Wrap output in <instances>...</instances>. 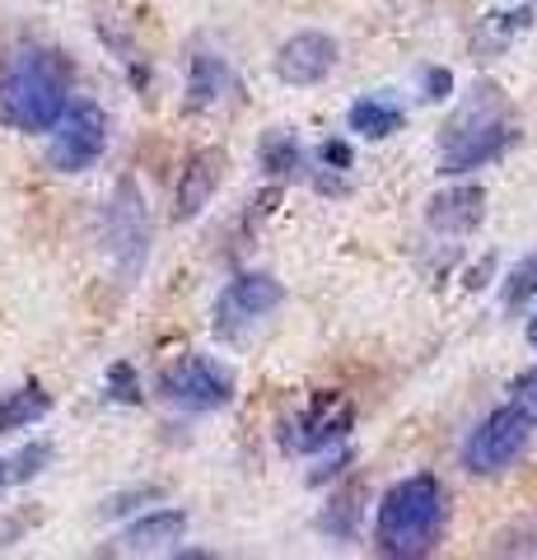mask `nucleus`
Instances as JSON below:
<instances>
[{"instance_id":"f257e3e1","label":"nucleus","mask_w":537,"mask_h":560,"mask_svg":"<svg viewBox=\"0 0 537 560\" xmlns=\"http://www.w3.org/2000/svg\"><path fill=\"white\" fill-rule=\"evenodd\" d=\"M75 90V66L61 47L24 43L0 61V127L47 136Z\"/></svg>"},{"instance_id":"f03ea898","label":"nucleus","mask_w":537,"mask_h":560,"mask_svg":"<svg viewBox=\"0 0 537 560\" xmlns=\"http://www.w3.org/2000/svg\"><path fill=\"white\" fill-rule=\"evenodd\" d=\"M440 528H444V486L430 471H416V477L397 481L384 495V504H378L374 547L378 556L416 560L435 551Z\"/></svg>"},{"instance_id":"7ed1b4c3","label":"nucleus","mask_w":537,"mask_h":560,"mask_svg":"<svg viewBox=\"0 0 537 560\" xmlns=\"http://www.w3.org/2000/svg\"><path fill=\"white\" fill-rule=\"evenodd\" d=\"M514 145V127L505 121V103H500L495 84H477L472 103L444 127L440 140V173L448 178H463L472 168L495 164L500 154Z\"/></svg>"},{"instance_id":"20e7f679","label":"nucleus","mask_w":537,"mask_h":560,"mask_svg":"<svg viewBox=\"0 0 537 560\" xmlns=\"http://www.w3.org/2000/svg\"><path fill=\"white\" fill-rule=\"evenodd\" d=\"M103 243H108V257H113V271L122 285H136L150 261V210L141 187L131 178H122L113 187V201L103 210Z\"/></svg>"},{"instance_id":"39448f33","label":"nucleus","mask_w":537,"mask_h":560,"mask_svg":"<svg viewBox=\"0 0 537 560\" xmlns=\"http://www.w3.org/2000/svg\"><path fill=\"white\" fill-rule=\"evenodd\" d=\"M103 150H108V113L90 98H71L61 121L51 127L47 168L51 173H84L103 160Z\"/></svg>"},{"instance_id":"423d86ee","label":"nucleus","mask_w":537,"mask_h":560,"mask_svg":"<svg viewBox=\"0 0 537 560\" xmlns=\"http://www.w3.org/2000/svg\"><path fill=\"white\" fill-rule=\"evenodd\" d=\"M528 440H533V420L518 411L514 401H505V407H495L472 430V440L463 444V467L472 471V477H500V471H510L524 458Z\"/></svg>"},{"instance_id":"0eeeda50","label":"nucleus","mask_w":537,"mask_h":560,"mask_svg":"<svg viewBox=\"0 0 537 560\" xmlns=\"http://www.w3.org/2000/svg\"><path fill=\"white\" fill-rule=\"evenodd\" d=\"M160 397L183 411H224L234 401V374L211 355H178L160 370Z\"/></svg>"},{"instance_id":"6e6552de","label":"nucleus","mask_w":537,"mask_h":560,"mask_svg":"<svg viewBox=\"0 0 537 560\" xmlns=\"http://www.w3.org/2000/svg\"><path fill=\"white\" fill-rule=\"evenodd\" d=\"M355 430V401L341 393H318L308 407L281 425V448L290 453H323Z\"/></svg>"},{"instance_id":"1a4fd4ad","label":"nucleus","mask_w":537,"mask_h":560,"mask_svg":"<svg viewBox=\"0 0 537 560\" xmlns=\"http://www.w3.org/2000/svg\"><path fill=\"white\" fill-rule=\"evenodd\" d=\"M281 300H285V290L276 276H267V271L234 276L215 300V331L220 337H238V331L253 327L257 318H267L271 308H281Z\"/></svg>"},{"instance_id":"9d476101","label":"nucleus","mask_w":537,"mask_h":560,"mask_svg":"<svg viewBox=\"0 0 537 560\" xmlns=\"http://www.w3.org/2000/svg\"><path fill=\"white\" fill-rule=\"evenodd\" d=\"M337 57H341V47H337L332 33L308 28V33H294V38H285L276 47L271 70L281 84H290V90H314V84H323L337 70Z\"/></svg>"},{"instance_id":"9b49d317","label":"nucleus","mask_w":537,"mask_h":560,"mask_svg":"<svg viewBox=\"0 0 537 560\" xmlns=\"http://www.w3.org/2000/svg\"><path fill=\"white\" fill-rule=\"evenodd\" d=\"M224 183V150L206 145V150H192L187 164L178 173V187H173V224H192L211 197Z\"/></svg>"},{"instance_id":"f8f14e48","label":"nucleus","mask_w":537,"mask_h":560,"mask_svg":"<svg viewBox=\"0 0 537 560\" xmlns=\"http://www.w3.org/2000/svg\"><path fill=\"white\" fill-rule=\"evenodd\" d=\"M481 220H487V187H477V183H458L448 191H435L430 206H425V224H430V230L454 234V238L481 230Z\"/></svg>"},{"instance_id":"ddd939ff","label":"nucleus","mask_w":537,"mask_h":560,"mask_svg":"<svg viewBox=\"0 0 537 560\" xmlns=\"http://www.w3.org/2000/svg\"><path fill=\"white\" fill-rule=\"evenodd\" d=\"M183 537H187V514H183V510H150V514L131 518L127 528L117 533L113 551H131V556H145V551H173Z\"/></svg>"},{"instance_id":"4468645a","label":"nucleus","mask_w":537,"mask_h":560,"mask_svg":"<svg viewBox=\"0 0 537 560\" xmlns=\"http://www.w3.org/2000/svg\"><path fill=\"white\" fill-rule=\"evenodd\" d=\"M230 61L220 57V51H192V61H187V98L183 108L187 113H211L215 103L230 94Z\"/></svg>"},{"instance_id":"2eb2a0df","label":"nucleus","mask_w":537,"mask_h":560,"mask_svg":"<svg viewBox=\"0 0 537 560\" xmlns=\"http://www.w3.org/2000/svg\"><path fill=\"white\" fill-rule=\"evenodd\" d=\"M51 411V393L43 383H20V388L0 393V434H14V430H28Z\"/></svg>"},{"instance_id":"dca6fc26","label":"nucleus","mask_w":537,"mask_h":560,"mask_svg":"<svg viewBox=\"0 0 537 560\" xmlns=\"http://www.w3.org/2000/svg\"><path fill=\"white\" fill-rule=\"evenodd\" d=\"M257 164H262V173L267 178H276V183H290L294 173L304 168V145H300V136H294L290 127H271L267 136H262V145H257Z\"/></svg>"},{"instance_id":"f3484780","label":"nucleus","mask_w":537,"mask_h":560,"mask_svg":"<svg viewBox=\"0 0 537 560\" xmlns=\"http://www.w3.org/2000/svg\"><path fill=\"white\" fill-rule=\"evenodd\" d=\"M346 121H351V131H360L365 140H388L393 131H402V121H407V113L397 108V103H388V98H360V103H351V113H346Z\"/></svg>"},{"instance_id":"a211bd4d","label":"nucleus","mask_w":537,"mask_h":560,"mask_svg":"<svg viewBox=\"0 0 537 560\" xmlns=\"http://www.w3.org/2000/svg\"><path fill=\"white\" fill-rule=\"evenodd\" d=\"M533 28V5H514V10H495L481 20L477 28V47L481 51H505L518 33H528Z\"/></svg>"},{"instance_id":"6ab92c4d","label":"nucleus","mask_w":537,"mask_h":560,"mask_svg":"<svg viewBox=\"0 0 537 560\" xmlns=\"http://www.w3.org/2000/svg\"><path fill=\"white\" fill-rule=\"evenodd\" d=\"M360 495H365L360 486H346V490L332 495V504H323L318 528L332 541H355V533H360Z\"/></svg>"},{"instance_id":"aec40b11","label":"nucleus","mask_w":537,"mask_h":560,"mask_svg":"<svg viewBox=\"0 0 537 560\" xmlns=\"http://www.w3.org/2000/svg\"><path fill=\"white\" fill-rule=\"evenodd\" d=\"M533 294H537V248L528 257H518L514 267L500 276V308L514 313V308H524Z\"/></svg>"},{"instance_id":"412c9836","label":"nucleus","mask_w":537,"mask_h":560,"mask_svg":"<svg viewBox=\"0 0 537 560\" xmlns=\"http://www.w3.org/2000/svg\"><path fill=\"white\" fill-rule=\"evenodd\" d=\"M103 393H108V401H117V407H141L145 393H141V374H136L131 360H113L108 374H103Z\"/></svg>"},{"instance_id":"4be33fe9","label":"nucleus","mask_w":537,"mask_h":560,"mask_svg":"<svg viewBox=\"0 0 537 560\" xmlns=\"http://www.w3.org/2000/svg\"><path fill=\"white\" fill-rule=\"evenodd\" d=\"M51 458H57V448H51V440H33V444H24L14 458H5L10 463V486H28L33 477H43V471L51 467Z\"/></svg>"},{"instance_id":"5701e85b","label":"nucleus","mask_w":537,"mask_h":560,"mask_svg":"<svg viewBox=\"0 0 537 560\" xmlns=\"http://www.w3.org/2000/svg\"><path fill=\"white\" fill-rule=\"evenodd\" d=\"M164 500V486H136V490H117V495H108L98 504V518H127L136 514L141 504H160Z\"/></svg>"},{"instance_id":"b1692460","label":"nucleus","mask_w":537,"mask_h":560,"mask_svg":"<svg viewBox=\"0 0 537 560\" xmlns=\"http://www.w3.org/2000/svg\"><path fill=\"white\" fill-rule=\"evenodd\" d=\"M510 401H514V407L524 411L528 420H537V364H528V370L510 383Z\"/></svg>"},{"instance_id":"393cba45","label":"nucleus","mask_w":537,"mask_h":560,"mask_svg":"<svg viewBox=\"0 0 537 560\" xmlns=\"http://www.w3.org/2000/svg\"><path fill=\"white\" fill-rule=\"evenodd\" d=\"M454 94V70L435 66V70H421V103H444Z\"/></svg>"},{"instance_id":"a878e982","label":"nucleus","mask_w":537,"mask_h":560,"mask_svg":"<svg viewBox=\"0 0 537 560\" xmlns=\"http://www.w3.org/2000/svg\"><path fill=\"white\" fill-rule=\"evenodd\" d=\"M351 164H355V154H351L346 140H323L318 145V168L323 173H351Z\"/></svg>"},{"instance_id":"bb28decb","label":"nucleus","mask_w":537,"mask_h":560,"mask_svg":"<svg viewBox=\"0 0 537 560\" xmlns=\"http://www.w3.org/2000/svg\"><path fill=\"white\" fill-rule=\"evenodd\" d=\"M491 271H495V253H487V257L477 261V267H467V271H463V285H467V290H487V285H491Z\"/></svg>"},{"instance_id":"cd10ccee","label":"nucleus","mask_w":537,"mask_h":560,"mask_svg":"<svg viewBox=\"0 0 537 560\" xmlns=\"http://www.w3.org/2000/svg\"><path fill=\"white\" fill-rule=\"evenodd\" d=\"M346 467H351V453L341 448V453H332V458H327V463H323V467H318V471H314V477H308V481H314V486H323V481H337Z\"/></svg>"},{"instance_id":"c85d7f7f","label":"nucleus","mask_w":537,"mask_h":560,"mask_svg":"<svg viewBox=\"0 0 537 560\" xmlns=\"http://www.w3.org/2000/svg\"><path fill=\"white\" fill-rule=\"evenodd\" d=\"M5 486H10V463L0 458V490H5Z\"/></svg>"},{"instance_id":"c756f323","label":"nucleus","mask_w":537,"mask_h":560,"mask_svg":"<svg viewBox=\"0 0 537 560\" xmlns=\"http://www.w3.org/2000/svg\"><path fill=\"white\" fill-rule=\"evenodd\" d=\"M528 346H537V313L528 318Z\"/></svg>"}]
</instances>
